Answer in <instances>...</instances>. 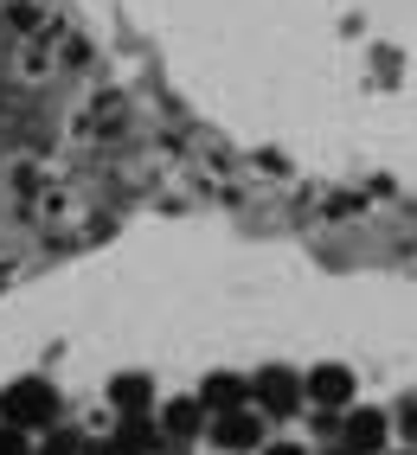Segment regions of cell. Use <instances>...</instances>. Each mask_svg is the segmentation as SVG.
Masks as SVG:
<instances>
[{
  "label": "cell",
  "instance_id": "1",
  "mask_svg": "<svg viewBox=\"0 0 417 455\" xmlns=\"http://www.w3.org/2000/svg\"><path fill=\"white\" fill-rule=\"evenodd\" d=\"M0 423H13V430H26V436H45V430H58L65 423V398H58V385L52 379H13L7 391H0Z\"/></svg>",
  "mask_w": 417,
  "mask_h": 455
},
{
  "label": "cell",
  "instance_id": "2",
  "mask_svg": "<svg viewBox=\"0 0 417 455\" xmlns=\"http://www.w3.org/2000/svg\"><path fill=\"white\" fill-rule=\"evenodd\" d=\"M205 436H213L225 455H257V449H263V436H270V417H263L257 404H237V411L205 417Z\"/></svg>",
  "mask_w": 417,
  "mask_h": 455
},
{
  "label": "cell",
  "instance_id": "3",
  "mask_svg": "<svg viewBox=\"0 0 417 455\" xmlns=\"http://www.w3.org/2000/svg\"><path fill=\"white\" fill-rule=\"evenodd\" d=\"M251 404H257L263 417H270V423H289L295 411L309 404V385L295 379L289 366H263V372L251 379Z\"/></svg>",
  "mask_w": 417,
  "mask_h": 455
},
{
  "label": "cell",
  "instance_id": "4",
  "mask_svg": "<svg viewBox=\"0 0 417 455\" xmlns=\"http://www.w3.org/2000/svg\"><path fill=\"white\" fill-rule=\"evenodd\" d=\"M334 443H341L347 455H385V443H392V417H385V411H366V404H347Z\"/></svg>",
  "mask_w": 417,
  "mask_h": 455
},
{
  "label": "cell",
  "instance_id": "5",
  "mask_svg": "<svg viewBox=\"0 0 417 455\" xmlns=\"http://www.w3.org/2000/svg\"><path fill=\"white\" fill-rule=\"evenodd\" d=\"M155 423H161L167 449H187V443L205 436V404L199 398H167V404H155Z\"/></svg>",
  "mask_w": 417,
  "mask_h": 455
},
{
  "label": "cell",
  "instance_id": "6",
  "mask_svg": "<svg viewBox=\"0 0 417 455\" xmlns=\"http://www.w3.org/2000/svg\"><path fill=\"white\" fill-rule=\"evenodd\" d=\"M193 398L205 404V417H219V411H237V404H251V379H237V372H205Z\"/></svg>",
  "mask_w": 417,
  "mask_h": 455
},
{
  "label": "cell",
  "instance_id": "7",
  "mask_svg": "<svg viewBox=\"0 0 417 455\" xmlns=\"http://www.w3.org/2000/svg\"><path fill=\"white\" fill-rule=\"evenodd\" d=\"M302 385H309V404H321V411H347L353 404V372L347 366H315Z\"/></svg>",
  "mask_w": 417,
  "mask_h": 455
},
{
  "label": "cell",
  "instance_id": "8",
  "mask_svg": "<svg viewBox=\"0 0 417 455\" xmlns=\"http://www.w3.org/2000/svg\"><path fill=\"white\" fill-rule=\"evenodd\" d=\"M109 404H116V417H148L155 411V379L148 372H116L109 379Z\"/></svg>",
  "mask_w": 417,
  "mask_h": 455
},
{
  "label": "cell",
  "instance_id": "9",
  "mask_svg": "<svg viewBox=\"0 0 417 455\" xmlns=\"http://www.w3.org/2000/svg\"><path fill=\"white\" fill-rule=\"evenodd\" d=\"M109 436L123 443L129 455H167V436H161L155 411H148V417H116V430H109Z\"/></svg>",
  "mask_w": 417,
  "mask_h": 455
},
{
  "label": "cell",
  "instance_id": "10",
  "mask_svg": "<svg viewBox=\"0 0 417 455\" xmlns=\"http://www.w3.org/2000/svg\"><path fill=\"white\" fill-rule=\"evenodd\" d=\"M33 455H84V436L71 430V423H58V430H45V436L33 443Z\"/></svg>",
  "mask_w": 417,
  "mask_h": 455
},
{
  "label": "cell",
  "instance_id": "11",
  "mask_svg": "<svg viewBox=\"0 0 417 455\" xmlns=\"http://www.w3.org/2000/svg\"><path fill=\"white\" fill-rule=\"evenodd\" d=\"M0 455H33V436L13 430V423H0Z\"/></svg>",
  "mask_w": 417,
  "mask_h": 455
},
{
  "label": "cell",
  "instance_id": "12",
  "mask_svg": "<svg viewBox=\"0 0 417 455\" xmlns=\"http://www.w3.org/2000/svg\"><path fill=\"white\" fill-rule=\"evenodd\" d=\"M84 455H129V449H123V443H116V436H97V443H91V436H84Z\"/></svg>",
  "mask_w": 417,
  "mask_h": 455
},
{
  "label": "cell",
  "instance_id": "13",
  "mask_svg": "<svg viewBox=\"0 0 417 455\" xmlns=\"http://www.w3.org/2000/svg\"><path fill=\"white\" fill-rule=\"evenodd\" d=\"M398 430H405V443H411V449H417V398H411V404H405V411H398Z\"/></svg>",
  "mask_w": 417,
  "mask_h": 455
},
{
  "label": "cell",
  "instance_id": "14",
  "mask_svg": "<svg viewBox=\"0 0 417 455\" xmlns=\"http://www.w3.org/2000/svg\"><path fill=\"white\" fill-rule=\"evenodd\" d=\"M263 455H315V449H302V443H263Z\"/></svg>",
  "mask_w": 417,
  "mask_h": 455
},
{
  "label": "cell",
  "instance_id": "15",
  "mask_svg": "<svg viewBox=\"0 0 417 455\" xmlns=\"http://www.w3.org/2000/svg\"><path fill=\"white\" fill-rule=\"evenodd\" d=\"M392 455H417V449H392Z\"/></svg>",
  "mask_w": 417,
  "mask_h": 455
},
{
  "label": "cell",
  "instance_id": "16",
  "mask_svg": "<svg viewBox=\"0 0 417 455\" xmlns=\"http://www.w3.org/2000/svg\"><path fill=\"white\" fill-rule=\"evenodd\" d=\"M167 455H187V449H167Z\"/></svg>",
  "mask_w": 417,
  "mask_h": 455
}]
</instances>
